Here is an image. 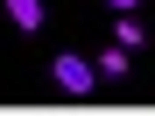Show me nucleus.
Returning <instances> with one entry per match:
<instances>
[{"instance_id": "1", "label": "nucleus", "mask_w": 155, "mask_h": 120, "mask_svg": "<svg viewBox=\"0 0 155 120\" xmlns=\"http://www.w3.org/2000/svg\"><path fill=\"white\" fill-rule=\"evenodd\" d=\"M49 78H57V92H71V99H85V92L99 85V71H92L85 57H64V50H57V57H49Z\"/></svg>"}, {"instance_id": "2", "label": "nucleus", "mask_w": 155, "mask_h": 120, "mask_svg": "<svg viewBox=\"0 0 155 120\" xmlns=\"http://www.w3.org/2000/svg\"><path fill=\"white\" fill-rule=\"evenodd\" d=\"M7 21H14L21 35H35L42 28V0H7Z\"/></svg>"}, {"instance_id": "3", "label": "nucleus", "mask_w": 155, "mask_h": 120, "mask_svg": "<svg viewBox=\"0 0 155 120\" xmlns=\"http://www.w3.org/2000/svg\"><path fill=\"white\" fill-rule=\"evenodd\" d=\"M92 71H99L106 85H120V78H127V50H99V64H92Z\"/></svg>"}, {"instance_id": "4", "label": "nucleus", "mask_w": 155, "mask_h": 120, "mask_svg": "<svg viewBox=\"0 0 155 120\" xmlns=\"http://www.w3.org/2000/svg\"><path fill=\"white\" fill-rule=\"evenodd\" d=\"M141 35H148L141 21H134V14H120V28H113V42H120V50H141Z\"/></svg>"}, {"instance_id": "5", "label": "nucleus", "mask_w": 155, "mask_h": 120, "mask_svg": "<svg viewBox=\"0 0 155 120\" xmlns=\"http://www.w3.org/2000/svg\"><path fill=\"white\" fill-rule=\"evenodd\" d=\"M113 7H120V14H134V7H141V0H113Z\"/></svg>"}]
</instances>
